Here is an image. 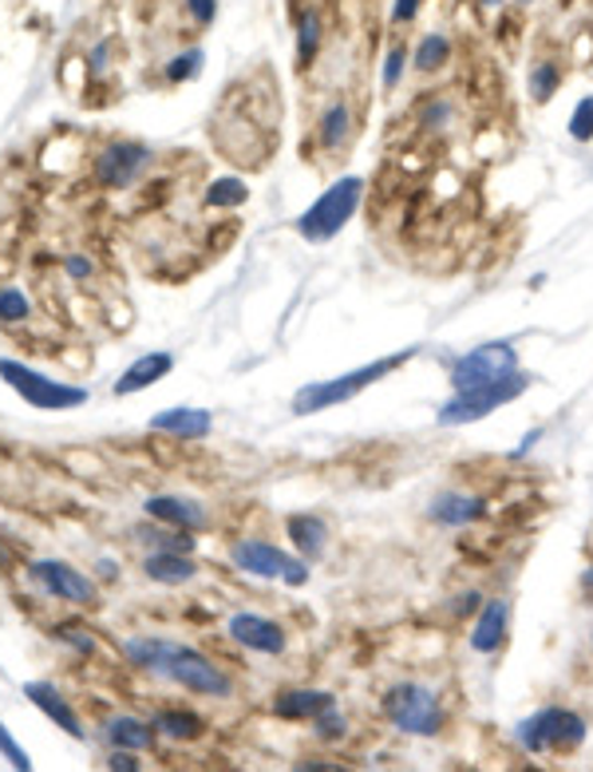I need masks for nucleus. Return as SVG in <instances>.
Wrapping results in <instances>:
<instances>
[{
    "instance_id": "nucleus-1",
    "label": "nucleus",
    "mask_w": 593,
    "mask_h": 772,
    "mask_svg": "<svg viewBox=\"0 0 593 772\" xmlns=\"http://www.w3.org/2000/svg\"><path fill=\"white\" fill-rule=\"evenodd\" d=\"M123 653L138 670L163 673L175 685L202 693V697H230L234 693V682L222 665H214L206 653L190 650V646L170 642V638H131V642H123Z\"/></svg>"
},
{
    "instance_id": "nucleus-2",
    "label": "nucleus",
    "mask_w": 593,
    "mask_h": 772,
    "mask_svg": "<svg viewBox=\"0 0 593 772\" xmlns=\"http://www.w3.org/2000/svg\"><path fill=\"white\" fill-rule=\"evenodd\" d=\"M415 353H419V349H400V353L376 356L372 365H360V368H353V373L333 376V381H313V385L296 388L293 412H296V416H313V412H325V408L345 405V400H353L356 393H365L368 385H376V381H384V376L395 373V368H404Z\"/></svg>"
},
{
    "instance_id": "nucleus-3",
    "label": "nucleus",
    "mask_w": 593,
    "mask_h": 772,
    "mask_svg": "<svg viewBox=\"0 0 593 772\" xmlns=\"http://www.w3.org/2000/svg\"><path fill=\"white\" fill-rule=\"evenodd\" d=\"M0 381H4L24 405L40 408V412H68V408L88 405V388L68 385V381H52V376H44L40 368L24 365V361H12V356H0Z\"/></svg>"
},
{
    "instance_id": "nucleus-4",
    "label": "nucleus",
    "mask_w": 593,
    "mask_h": 772,
    "mask_svg": "<svg viewBox=\"0 0 593 772\" xmlns=\"http://www.w3.org/2000/svg\"><path fill=\"white\" fill-rule=\"evenodd\" d=\"M360 198H365V178L360 175L336 178L333 187L316 198L305 214L296 218V234L305 238V242H328V238H336L353 222Z\"/></svg>"
},
{
    "instance_id": "nucleus-5",
    "label": "nucleus",
    "mask_w": 593,
    "mask_h": 772,
    "mask_svg": "<svg viewBox=\"0 0 593 772\" xmlns=\"http://www.w3.org/2000/svg\"><path fill=\"white\" fill-rule=\"evenodd\" d=\"M585 741V717L562 705H550V709H538L534 717H526L518 725V745L534 757L542 752H573Z\"/></svg>"
},
{
    "instance_id": "nucleus-6",
    "label": "nucleus",
    "mask_w": 593,
    "mask_h": 772,
    "mask_svg": "<svg viewBox=\"0 0 593 772\" xmlns=\"http://www.w3.org/2000/svg\"><path fill=\"white\" fill-rule=\"evenodd\" d=\"M530 388V376L526 373H511L503 381H494V385H483V388H467V393H455L444 408H439V424L444 428H459V424H474V420H483V416L499 412L503 405L518 400V396Z\"/></svg>"
},
{
    "instance_id": "nucleus-7",
    "label": "nucleus",
    "mask_w": 593,
    "mask_h": 772,
    "mask_svg": "<svg viewBox=\"0 0 593 772\" xmlns=\"http://www.w3.org/2000/svg\"><path fill=\"white\" fill-rule=\"evenodd\" d=\"M384 717L400 732H412V737H435L444 729V709H439V697L435 690L419 682H400L384 693Z\"/></svg>"
},
{
    "instance_id": "nucleus-8",
    "label": "nucleus",
    "mask_w": 593,
    "mask_h": 772,
    "mask_svg": "<svg viewBox=\"0 0 593 772\" xmlns=\"http://www.w3.org/2000/svg\"><path fill=\"white\" fill-rule=\"evenodd\" d=\"M230 563L237 571L254 574V578H281L289 586H305L309 583V563L301 554H289L281 547L266 543V539H237L230 547Z\"/></svg>"
},
{
    "instance_id": "nucleus-9",
    "label": "nucleus",
    "mask_w": 593,
    "mask_h": 772,
    "mask_svg": "<svg viewBox=\"0 0 593 772\" xmlns=\"http://www.w3.org/2000/svg\"><path fill=\"white\" fill-rule=\"evenodd\" d=\"M511 373H518V353H514L511 341H486V345L471 349L451 365V388L467 393V388L494 385Z\"/></svg>"
},
{
    "instance_id": "nucleus-10",
    "label": "nucleus",
    "mask_w": 593,
    "mask_h": 772,
    "mask_svg": "<svg viewBox=\"0 0 593 772\" xmlns=\"http://www.w3.org/2000/svg\"><path fill=\"white\" fill-rule=\"evenodd\" d=\"M150 147L135 143V139H119V143H108V147L96 155V183L103 190H127L143 170L150 167Z\"/></svg>"
},
{
    "instance_id": "nucleus-11",
    "label": "nucleus",
    "mask_w": 593,
    "mask_h": 772,
    "mask_svg": "<svg viewBox=\"0 0 593 772\" xmlns=\"http://www.w3.org/2000/svg\"><path fill=\"white\" fill-rule=\"evenodd\" d=\"M32 583L40 586L44 594L59 598V603H71V606H96L99 603V591L91 583L88 574L76 571L71 563H59V559H44V563H32Z\"/></svg>"
},
{
    "instance_id": "nucleus-12",
    "label": "nucleus",
    "mask_w": 593,
    "mask_h": 772,
    "mask_svg": "<svg viewBox=\"0 0 593 772\" xmlns=\"http://www.w3.org/2000/svg\"><path fill=\"white\" fill-rule=\"evenodd\" d=\"M230 638L237 646H246V650H257V653H281L286 650V630L273 622V618H261V614H234L226 622Z\"/></svg>"
},
{
    "instance_id": "nucleus-13",
    "label": "nucleus",
    "mask_w": 593,
    "mask_h": 772,
    "mask_svg": "<svg viewBox=\"0 0 593 772\" xmlns=\"http://www.w3.org/2000/svg\"><path fill=\"white\" fill-rule=\"evenodd\" d=\"M24 697H29L48 721H56V729L68 732L71 741H83V737H88V732H83V721H79V713L71 709L68 697H64L52 682H24Z\"/></svg>"
},
{
    "instance_id": "nucleus-14",
    "label": "nucleus",
    "mask_w": 593,
    "mask_h": 772,
    "mask_svg": "<svg viewBox=\"0 0 593 772\" xmlns=\"http://www.w3.org/2000/svg\"><path fill=\"white\" fill-rule=\"evenodd\" d=\"M175 368V356L170 353H163V349H155V353H143V356H135L123 373H119V381L111 385V393L115 396H135V393H143V388H150V385H158L163 376Z\"/></svg>"
},
{
    "instance_id": "nucleus-15",
    "label": "nucleus",
    "mask_w": 593,
    "mask_h": 772,
    "mask_svg": "<svg viewBox=\"0 0 593 772\" xmlns=\"http://www.w3.org/2000/svg\"><path fill=\"white\" fill-rule=\"evenodd\" d=\"M143 507H147L150 519H158V523L167 527H182V531H202L210 523L206 507L198 504V499H182V495H150Z\"/></svg>"
},
{
    "instance_id": "nucleus-16",
    "label": "nucleus",
    "mask_w": 593,
    "mask_h": 772,
    "mask_svg": "<svg viewBox=\"0 0 593 772\" xmlns=\"http://www.w3.org/2000/svg\"><path fill=\"white\" fill-rule=\"evenodd\" d=\"M214 428V416L206 408H167L150 416V432L175 435V440H206Z\"/></svg>"
},
{
    "instance_id": "nucleus-17",
    "label": "nucleus",
    "mask_w": 593,
    "mask_h": 772,
    "mask_svg": "<svg viewBox=\"0 0 593 772\" xmlns=\"http://www.w3.org/2000/svg\"><path fill=\"white\" fill-rule=\"evenodd\" d=\"M286 534L293 539L296 554H301L305 563H316V559L325 554V547H328V523L321 519V515H313V511L289 515V519H286Z\"/></svg>"
},
{
    "instance_id": "nucleus-18",
    "label": "nucleus",
    "mask_w": 593,
    "mask_h": 772,
    "mask_svg": "<svg viewBox=\"0 0 593 772\" xmlns=\"http://www.w3.org/2000/svg\"><path fill=\"white\" fill-rule=\"evenodd\" d=\"M486 515V504L479 495L467 492H444L432 499V519L444 527H471Z\"/></svg>"
},
{
    "instance_id": "nucleus-19",
    "label": "nucleus",
    "mask_w": 593,
    "mask_h": 772,
    "mask_svg": "<svg viewBox=\"0 0 593 772\" xmlns=\"http://www.w3.org/2000/svg\"><path fill=\"white\" fill-rule=\"evenodd\" d=\"M506 622H511V603L506 598H494L479 610V622L471 630V650L474 653H494L506 642Z\"/></svg>"
},
{
    "instance_id": "nucleus-20",
    "label": "nucleus",
    "mask_w": 593,
    "mask_h": 772,
    "mask_svg": "<svg viewBox=\"0 0 593 772\" xmlns=\"http://www.w3.org/2000/svg\"><path fill=\"white\" fill-rule=\"evenodd\" d=\"M143 574H147L150 583H163V586H182L190 583L198 574L194 559L182 551H150L147 559H143Z\"/></svg>"
},
{
    "instance_id": "nucleus-21",
    "label": "nucleus",
    "mask_w": 593,
    "mask_h": 772,
    "mask_svg": "<svg viewBox=\"0 0 593 772\" xmlns=\"http://www.w3.org/2000/svg\"><path fill=\"white\" fill-rule=\"evenodd\" d=\"M333 702V693L325 690H286L273 697V713L281 721H313L316 713L328 709Z\"/></svg>"
},
{
    "instance_id": "nucleus-22",
    "label": "nucleus",
    "mask_w": 593,
    "mask_h": 772,
    "mask_svg": "<svg viewBox=\"0 0 593 772\" xmlns=\"http://www.w3.org/2000/svg\"><path fill=\"white\" fill-rule=\"evenodd\" d=\"M348 135H353V108H348V99H333L316 123V143L325 151H336Z\"/></svg>"
},
{
    "instance_id": "nucleus-23",
    "label": "nucleus",
    "mask_w": 593,
    "mask_h": 772,
    "mask_svg": "<svg viewBox=\"0 0 593 772\" xmlns=\"http://www.w3.org/2000/svg\"><path fill=\"white\" fill-rule=\"evenodd\" d=\"M150 725H155V732L170 737V741H202L206 737V721L190 709H163Z\"/></svg>"
},
{
    "instance_id": "nucleus-24",
    "label": "nucleus",
    "mask_w": 593,
    "mask_h": 772,
    "mask_svg": "<svg viewBox=\"0 0 593 772\" xmlns=\"http://www.w3.org/2000/svg\"><path fill=\"white\" fill-rule=\"evenodd\" d=\"M562 79H566L562 59H553V56L534 59V64H530V76H526V88H530V99H534V103H550V99L558 96V88H562Z\"/></svg>"
},
{
    "instance_id": "nucleus-25",
    "label": "nucleus",
    "mask_w": 593,
    "mask_h": 772,
    "mask_svg": "<svg viewBox=\"0 0 593 772\" xmlns=\"http://www.w3.org/2000/svg\"><path fill=\"white\" fill-rule=\"evenodd\" d=\"M321 40H325V20L316 9H305L296 16V68H313Z\"/></svg>"
},
{
    "instance_id": "nucleus-26",
    "label": "nucleus",
    "mask_w": 593,
    "mask_h": 772,
    "mask_svg": "<svg viewBox=\"0 0 593 772\" xmlns=\"http://www.w3.org/2000/svg\"><path fill=\"white\" fill-rule=\"evenodd\" d=\"M451 64V36L447 32H427L412 52V68L432 76V71H444Z\"/></svg>"
},
{
    "instance_id": "nucleus-27",
    "label": "nucleus",
    "mask_w": 593,
    "mask_h": 772,
    "mask_svg": "<svg viewBox=\"0 0 593 772\" xmlns=\"http://www.w3.org/2000/svg\"><path fill=\"white\" fill-rule=\"evenodd\" d=\"M108 741L115 745V749H147L150 741H155V725L138 721V717H111L108 721Z\"/></svg>"
},
{
    "instance_id": "nucleus-28",
    "label": "nucleus",
    "mask_w": 593,
    "mask_h": 772,
    "mask_svg": "<svg viewBox=\"0 0 593 772\" xmlns=\"http://www.w3.org/2000/svg\"><path fill=\"white\" fill-rule=\"evenodd\" d=\"M249 198V187L242 183V178H234V175H226V178H214L206 187V207H242Z\"/></svg>"
},
{
    "instance_id": "nucleus-29",
    "label": "nucleus",
    "mask_w": 593,
    "mask_h": 772,
    "mask_svg": "<svg viewBox=\"0 0 593 772\" xmlns=\"http://www.w3.org/2000/svg\"><path fill=\"white\" fill-rule=\"evenodd\" d=\"M407 64H412V48H407L404 40H395L384 56V68H380V84H384V91H395L400 84H404Z\"/></svg>"
},
{
    "instance_id": "nucleus-30",
    "label": "nucleus",
    "mask_w": 593,
    "mask_h": 772,
    "mask_svg": "<svg viewBox=\"0 0 593 772\" xmlns=\"http://www.w3.org/2000/svg\"><path fill=\"white\" fill-rule=\"evenodd\" d=\"M143 543H150L155 547V551H182V554H190L194 551V531H182V527H170V531H147V527H143Z\"/></svg>"
},
{
    "instance_id": "nucleus-31",
    "label": "nucleus",
    "mask_w": 593,
    "mask_h": 772,
    "mask_svg": "<svg viewBox=\"0 0 593 772\" xmlns=\"http://www.w3.org/2000/svg\"><path fill=\"white\" fill-rule=\"evenodd\" d=\"M32 317V301L24 297V289L0 286V326H20Z\"/></svg>"
},
{
    "instance_id": "nucleus-32",
    "label": "nucleus",
    "mask_w": 593,
    "mask_h": 772,
    "mask_svg": "<svg viewBox=\"0 0 593 772\" xmlns=\"http://www.w3.org/2000/svg\"><path fill=\"white\" fill-rule=\"evenodd\" d=\"M202 59H206V52H202V48L178 52V56L167 64V79H170V84H187V79H194L198 71H202Z\"/></svg>"
},
{
    "instance_id": "nucleus-33",
    "label": "nucleus",
    "mask_w": 593,
    "mask_h": 772,
    "mask_svg": "<svg viewBox=\"0 0 593 772\" xmlns=\"http://www.w3.org/2000/svg\"><path fill=\"white\" fill-rule=\"evenodd\" d=\"M313 732L321 737V741H340V737H345V713L336 709V705L321 709L313 717Z\"/></svg>"
},
{
    "instance_id": "nucleus-34",
    "label": "nucleus",
    "mask_w": 593,
    "mask_h": 772,
    "mask_svg": "<svg viewBox=\"0 0 593 772\" xmlns=\"http://www.w3.org/2000/svg\"><path fill=\"white\" fill-rule=\"evenodd\" d=\"M570 139H578V143L593 139V96H582L578 108L570 111Z\"/></svg>"
},
{
    "instance_id": "nucleus-35",
    "label": "nucleus",
    "mask_w": 593,
    "mask_h": 772,
    "mask_svg": "<svg viewBox=\"0 0 593 772\" xmlns=\"http://www.w3.org/2000/svg\"><path fill=\"white\" fill-rule=\"evenodd\" d=\"M0 757H4V761H9V764H12V769H16V772H29V769H32L29 752L20 749V745H16V737H12V732L4 729V721H0Z\"/></svg>"
},
{
    "instance_id": "nucleus-36",
    "label": "nucleus",
    "mask_w": 593,
    "mask_h": 772,
    "mask_svg": "<svg viewBox=\"0 0 593 772\" xmlns=\"http://www.w3.org/2000/svg\"><path fill=\"white\" fill-rule=\"evenodd\" d=\"M52 633H56L59 642L76 646L79 653H91V650H96V638H91V630H83V626H56Z\"/></svg>"
},
{
    "instance_id": "nucleus-37",
    "label": "nucleus",
    "mask_w": 593,
    "mask_h": 772,
    "mask_svg": "<svg viewBox=\"0 0 593 772\" xmlns=\"http://www.w3.org/2000/svg\"><path fill=\"white\" fill-rule=\"evenodd\" d=\"M424 9V0H392V12H388V24L392 29H407L415 16Z\"/></svg>"
},
{
    "instance_id": "nucleus-38",
    "label": "nucleus",
    "mask_w": 593,
    "mask_h": 772,
    "mask_svg": "<svg viewBox=\"0 0 593 772\" xmlns=\"http://www.w3.org/2000/svg\"><path fill=\"white\" fill-rule=\"evenodd\" d=\"M182 4H187L190 20H194L198 29H210V24H214V16H217V0H182Z\"/></svg>"
},
{
    "instance_id": "nucleus-39",
    "label": "nucleus",
    "mask_w": 593,
    "mask_h": 772,
    "mask_svg": "<svg viewBox=\"0 0 593 772\" xmlns=\"http://www.w3.org/2000/svg\"><path fill=\"white\" fill-rule=\"evenodd\" d=\"M64 269H68V277H76V282H83V277L96 274L91 257H83V254H68V257H64Z\"/></svg>"
},
{
    "instance_id": "nucleus-40",
    "label": "nucleus",
    "mask_w": 593,
    "mask_h": 772,
    "mask_svg": "<svg viewBox=\"0 0 593 772\" xmlns=\"http://www.w3.org/2000/svg\"><path fill=\"white\" fill-rule=\"evenodd\" d=\"M447 119H451V103L447 99H427V128H444Z\"/></svg>"
},
{
    "instance_id": "nucleus-41",
    "label": "nucleus",
    "mask_w": 593,
    "mask_h": 772,
    "mask_svg": "<svg viewBox=\"0 0 593 772\" xmlns=\"http://www.w3.org/2000/svg\"><path fill=\"white\" fill-rule=\"evenodd\" d=\"M108 769H123V772H138V761L131 757V749H115L111 752V761H108Z\"/></svg>"
},
{
    "instance_id": "nucleus-42",
    "label": "nucleus",
    "mask_w": 593,
    "mask_h": 772,
    "mask_svg": "<svg viewBox=\"0 0 593 772\" xmlns=\"http://www.w3.org/2000/svg\"><path fill=\"white\" fill-rule=\"evenodd\" d=\"M479 603H483V594L467 591V594H459V598H455V610H459V614H479Z\"/></svg>"
},
{
    "instance_id": "nucleus-43",
    "label": "nucleus",
    "mask_w": 593,
    "mask_h": 772,
    "mask_svg": "<svg viewBox=\"0 0 593 772\" xmlns=\"http://www.w3.org/2000/svg\"><path fill=\"white\" fill-rule=\"evenodd\" d=\"M538 440H542V428H534V432H526V435H523V444L514 448V460H523V455L530 452V448L538 444Z\"/></svg>"
},
{
    "instance_id": "nucleus-44",
    "label": "nucleus",
    "mask_w": 593,
    "mask_h": 772,
    "mask_svg": "<svg viewBox=\"0 0 593 772\" xmlns=\"http://www.w3.org/2000/svg\"><path fill=\"white\" fill-rule=\"evenodd\" d=\"M99 578H115V563L111 559H99Z\"/></svg>"
},
{
    "instance_id": "nucleus-45",
    "label": "nucleus",
    "mask_w": 593,
    "mask_h": 772,
    "mask_svg": "<svg viewBox=\"0 0 593 772\" xmlns=\"http://www.w3.org/2000/svg\"><path fill=\"white\" fill-rule=\"evenodd\" d=\"M479 9H503V0H474Z\"/></svg>"
},
{
    "instance_id": "nucleus-46",
    "label": "nucleus",
    "mask_w": 593,
    "mask_h": 772,
    "mask_svg": "<svg viewBox=\"0 0 593 772\" xmlns=\"http://www.w3.org/2000/svg\"><path fill=\"white\" fill-rule=\"evenodd\" d=\"M585 586H593V566H590V574H585Z\"/></svg>"
},
{
    "instance_id": "nucleus-47",
    "label": "nucleus",
    "mask_w": 593,
    "mask_h": 772,
    "mask_svg": "<svg viewBox=\"0 0 593 772\" xmlns=\"http://www.w3.org/2000/svg\"><path fill=\"white\" fill-rule=\"evenodd\" d=\"M514 4H534V0H514Z\"/></svg>"
}]
</instances>
